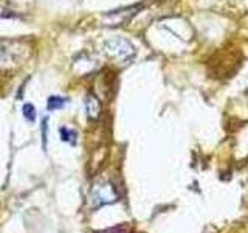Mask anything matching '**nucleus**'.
I'll return each instance as SVG.
<instances>
[{
    "mask_svg": "<svg viewBox=\"0 0 248 233\" xmlns=\"http://www.w3.org/2000/svg\"><path fill=\"white\" fill-rule=\"evenodd\" d=\"M138 10V6H134V8H127V10H121V11H113V13H108L104 20L107 23H110V25H121V23H126L132 16H134Z\"/></svg>",
    "mask_w": 248,
    "mask_h": 233,
    "instance_id": "4",
    "label": "nucleus"
},
{
    "mask_svg": "<svg viewBox=\"0 0 248 233\" xmlns=\"http://www.w3.org/2000/svg\"><path fill=\"white\" fill-rule=\"evenodd\" d=\"M48 118L46 116H44V120H42V142H44V150L46 148V128H48Z\"/></svg>",
    "mask_w": 248,
    "mask_h": 233,
    "instance_id": "9",
    "label": "nucleus"
},
{
    "mask_svg": "<svg viewBox=\"0 0 248 233\" xmlns=\"http://www.w3.org/2000/svg\"><path fill=\"white\" fill-rule=\"evenodd\" d=\"M84 106H85V112L90 120H98L101 115V103L99 100L93 95V93H87L84 100Z\"/></svg>",
    "mask_w": 248,
    "mask_h": 233,
    "instance_id": "5",
    "label": "nucleus"
},
{
    "mask_svg": "<svg viewBox=\"0 0 248 233\" xmlns=\"http://www.w3.org/2000/svg\"><path fill=\"white\" fill-rule=\"evenodd\" d=\"M23 116L30 121V123H34L36 121V116H37V114H36V107L31 104V103H25L23 104Z\"/></svg>",
    "mask_w": 248,
    "mask_h": 233,
    "instance_id": "8",
    "label": "nucleus"
},
{
    "mask_svg": "<svg viewBox=\"0 0 248 233\" xmlns=\"http://www.w3.org/2000/svg\"><path fill=\"white\" fill-rule=\"evenodd\" d=\"M103 50L107 56H110L112 59H116L120 62H129L132 58L135 56V47L124 37H112L103 44Z\"/></svg>",
    "mask_w": 248,
    "mask_h": 233,
    "instance_id": "3",
    "label": "nucleus"
},
{
    "mask_svg": "<svg viewBox=\"0 0 248 233\" xmlns=\"http://www.w3.org/2000/svg\"><path fill=\"white\" fill-rule=\"evenodd\" d=\"M89 207L90 208H99L118 200V194H116L115 186L110 182L99 181L92 185L89 191Z\"/></svg>",
    "mask_w": 248,
    "mask_h": 233,
    "instance_id": "2",
    "label": "nucleus"
},
{
    "mask_svg": "<svg viewBox=\"0 0 248 233\" xmlns=\"http://www.w3.org/2000/svg\"><path fill=\"white\" fill-rule=\"evenodd\" d=\"M31 56V45L22 39H0V70L23 66Z\"/></svg>",
    "mask_w": 248,
    "mask_h": 233,
    "instance_id": "1",
    "label": "nucleus"
},
{
    "mask_svg": "<svg viewBox=\"0 0 248 233\" xmlns=\"http://www.w3.org/2000/svg\"><path fill=\"white\" fill-rule=\"evenodd\" d=\"M59 135H61V140L62 142H65L68 145H76V138H78V134L76 131L72 129V128H67V126H62L59 129Z\"/></svg>",
    "mask_w": 248,
    "mask_h": 233,
    "instance_id": "7",
    "label": "nucleus"
},
{
    "mask_svg": "<svg viewBox=\"0 0 248 233\" xmlns=\"http://www.w3.org/2000/svg\"><path fill=\"white\" fill-rule=\"evenodd\" d=\"M67 103H68V98L51 95V97H48V100H46V109H48L50 112H54V111H59V109H62Z\"/></svg>",
    "mask_w": 248,
    "mask_h": 233,
    "instance_id": "6",
    "label": "nucleus"
}]
</instances>
